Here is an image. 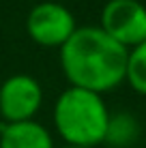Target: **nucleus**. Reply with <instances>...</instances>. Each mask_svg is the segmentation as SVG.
Returning a JSON list of instances; mask_svg holds the SVG:
<instances>
[{
	"instance_id": "nucleus-5",
	"label": "nucleus",
	"mask_w": 146,
	"mask_h": 148,
	"mask_svg": "<svg viewBox=\"0 0 146 148\" xmlns=\"http://www.w3.org/2000/svg\"><path fill=\"white\" fill-rule=\"evenodd\" d=\"M99 28L127 49L146 41V4L140 0H108L99 15Z\"/></svg>"
},
{
	"instance_id": "nucleus-3",
	"label": "nucleus",
	"mask_w": 146,
	"mask_h": 148,
	"mask_svg": "<svg viewBox=\"0 0 146 148\" xmlns=\"http://www.w3.org/2000/svg\"><path fill=\"white\" fill-rule=\"evenodd\" d=\"M77 22L71 9L54 0L37 2L26 15V32L32 43L41 47L60 49L75 32Z\"/></svg>"
},
{
	"instance_id": "nucleus-1",
	"label": "nucleus",
	"mask_w": 146,
	"mask_h": 148,
	"mask_svg": "<svg viewBox=\"0 0 146 148\" xmlns=\"http://www.w3.org/2000/svg\"><path fill=\"white\" fill-rule=\"evenodd\" d=\"M127 52L125 45L114 41L97 24L75 28L69 41L58 49V58L69 86L103 95L125 84Z\"/></svg>"
},
{
	"instance_id": "nucleus-8",
	"label": "nucleus",
	"mask_w": 146,
	"mask_h": 148,
	"mask_svg": "<svg viewBox=\"0 0 146 148\" xmlns=\"http://www.w3.org/2000/svg\"><path fill=\"white\" fill-rule=\"evenodd\" d=\"M125 84L133 92L146 97V41L138 43L127 52V69H125Z\"/></svg>"
},
{
	"instance_id": "nucleus-7",
	"label": "nucleus",
	"mask_w": 146,
	"mask_h": 148,
	"mask_svg": "<svg viewBox=\"0 0 146 148\" xmlns=\"http://www.w3.org/2000/svg\"><path fill=\"white\" fill-rule=\"evenodd\" d=\"M138 140H140V122L131 112H114V114H110L103 144H108L110 148H129Z\"/></svg>"
},
{
	"instance_id": "nucleus-4",
	"label": "nucleus",
	"mask_w": 146,
	"mask_h": 148,
	"mask_svg": "<svg viewBox=\"0 0 146 148\" xmlns=\"http://www.w3.org/2000/svg\"><path fill=\"white\" fill-rule=\"evenodd\" d=\"M43 86L28 73L9 75L0 84V118L2 122L37 120L43 105Z\"/></svg>"
},
{
	"instance_id": "nucleus-9",
	"label": "nucleus",
	"mask_w": 146,
	"mask_h": 148,
	"mask_svg": "<svg viewBox=\"0 0 146 148\" xmlns=\"http://www.w3.org/2000/svg\"><path fill=\"white\" fill-rule=\"evenodd\" d=\"M60 148H88V146H69V144H64V146H60Z\"/></svg>"
},
{
	"instance_id": "nucleus-2",
	"label": "nucleus",
	"mask_w": 146,
	"mask_h": 148,
	"mask_svg": "<svg viewBox=\"0 0 146 148\" xmlns=\"http://www.w3.org/2000/svg\"><path fill=\"white\" fill-rule=\"evenodd\" d=\"M110 114L103 95L67 86L54 101V131L69 146L99 148L105 140Z\"/></svg>"
},
{
	"instance_id": "nucleus-6",
	"label": "nucleus",
	"mask_w": 146,
	"mask_h": 148,
	"mask_svg": "<svg viewBox=\"0 0 146 148\" xmlns=\"http://www.w3.org/2000/svg\"><path fill=\"white\" fill-rule=\"evenodd\" d=\"M0 148H56L54 135L39 120L2 122L0 125Z\"/></svg>"
}]
</instances>
